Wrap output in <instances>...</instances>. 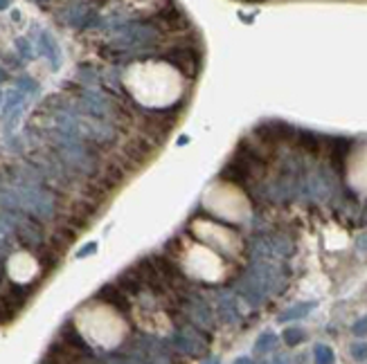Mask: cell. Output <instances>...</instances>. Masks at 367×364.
I'll use <instances>...</instances> for the list:
<instances>
[{
    "mask_svg": "<svg viewBox=\"0 0 367 364\" xmlns=\"http://www.w3.org/2000/svg\"><path fill=\"white\" fill-rule=\"evenodd\" d=\"M315 308L313 301H308V304H298L293 308H286L282 315H279V321H291V319H300V317H306L308 312Z\"/></svg>",
    "mask_w": 367,
    "mask_h": 364,
    "instance_id": "8fae6325",
    "label": "cell"
},
{
    "mask_svg": "<svg viewBox=\"0 0 367 364\" xmlns=\"http://www.w3.org/2000/svg\"><path fill=\"white\" fill-rule=\"evenodd\" d=\"M18 83H20V88H25V90H30V93H36V90H39L36 81H34V79H30V77H23Z\"/></svg>",
    "mask_w": 367,
    "mask_h": 364,
    "instance_id": "d6986e66",
    "label": "cell"
},
{
    "mask_svg": "<svg viewBox=\"0 0 367 364\" xmlns=\"http://www.w3.org/2000/svg\"><path fill=\"white\" fill-rule=\"evenodd\" d=\"M172 344L185 355H203L207 351V342L194 326H181V330L172 335Z\"/></svg>",
    "mask_w": 367,
    "mask_h": 364,
    "instance_id": "3957f363",
    "label": "cell"
},
{
    "mask_svg": "<svg viewBox=\"0 0 367 364\" xmlns=\"http://www.w3.org/2000/svg\"><path fill=\"white\" fill-rule=\"evenodd\" d=\"M352 358L358 360V362L367 360V344L365 342H356V344H352Z\"/></svg>",
    "mask_w": 367,
    "mask_h": 364,
    "instance_id": "9a60e30c",
    "label": "cell"
},
{
    "mask_svg": "<svg viewBox=\"0 0 367 364\" xmlns=\"http://www.w3.org/2000/svg\"><path fill=\"white\" fill-rule=\"evenodd\" d=\"M95 252H97V243H88L86 248L79 250L77 257H79V259H83V257H90V254H95Z\"/></svg>",
    "mask_w": 367,
    "mask_h": 364,
    "instance_id": "ffe728a7",
    "label": "cell"
},
{
    "mask_svg": "<svg viewBox=\"0 0 367 364\" xmlns=\"http://www.w3.org/2000/svg\"><path fill=\"white\" fill-rule=\"evenodd\" d=\"M0 99H2V93H0Z\"/></svg>",
    "mask_w": 367,
    "mask_h": 364,
    "instance_id": "484cf974",
    "label": "cell"
},
{
    "mask_svg": "<svg viewBox=\"0 0 367 364\" xmlns=\"http://www.w3.org/2000/svg\"><path fill=\"white\" fill-rule=\"evenodd\" d=\"M118 288H124V290H128V292H142L144 290V283H142V279H140V274L135 272V267H128L126 272H122L118 277Z\"/></svg>",
    "mask_w": 367,
    "mask_h": 364,
    "instance_id": "ba28073f",
    "label": "cell"
},
{
    "mask_svg": "<svg viewBox=\"0 0 367 364\" xmlns=\"http://www.w3.org/2000/svg\"><path fill=\"white\" fill-rule=\"evenodd\" d=\"M7 99H9V104H7V108H5V110L9 112L11 108L20 106V102H23V95H20V93H9V97H7Z\"/></svg>",
    "mask_w": 367,
    "mask_h": 364,
    "instance_id": "e0dca14e",
    "label": "cell"
},
{
    "mask_svg": "<svg viewBox=\"0 0 367 364\" xmlns=\"http://www.w3.org/2000/svg\"><path fill=\"white\" fill-rule=\"evenodd\" d=\"M9 7V2H0V9H7Z\"/></svg>",
    "mask_w": 367,
    "mask_h": 364,
    "instance_id": "cb8c5ba5",
    "label": "cell"
},
{
    "mask_svg": "<svg viewBox=\"0 0 367 364\" xmlns=\"http://www.w3.org/2000/svg\"><path fill=\"white\" fill-rule=\"evenodd\" d=\"M354 335H367V317H363V319H358L356 324H354Z\"/></svg>",
    "mask_w": 367,
    "mask_h": 364,
    "instance_id": "ac0fdd59",
    "label": "cell"
},
{
    "mask_svg": "<svg viewBox=\"0 0 367 364\" xmlns=\"http://www.w3.org/2000/svg\"><path fill=\"white\" fill-rule=\"evenodd\" d=\"M349 151H352V140H349V137H327L329 162H331L333 171H336L338 175H345Z\"/></svg>",
    "mask_w": 367,
    "mask_h": 364,
    "instance_id": "277c9868",
    "label": "cell"
},
{
    "mask_svg": "<svg viewBox=\"0 0 367 364\" xmlns=\"http://www.w3.org/2000/svg\"><path fill=\"white\" fill-rule=\"evenodd\" d=\"M315 353V364H333V351L327 344H318L313 349Z\"/></svg>",
    "mask_w": 367,
    "mask_h": 364,
    "instance_id": "7c38bea8",
    "label": "cell"
},
{
    "mask_svg": "<svg viewBox=\"0 0 367 364\" xmlns=\"http://www.w3.org/2000/svg\"><path fill=\"white\" fill-rule=\"evenodd\" d=\"M5 79H7V72H5V70H2V68H0V83L5 81Z\"/></svg>",
    "mask_w": 367,
    "mask_h": 364,
    "instance_id": "7402d4cb",
    "label": "cell"
},
{
    "mask_svg": "<svg viewBox=\"0 0 367 364\" xmlns=\"http://www.w3.org/2000/svg\"><path fill=\"white\" fill-rule=\"evenodd\" d=\"M298 144L302 146L306 153H311V156H320V151H322V146H327V140H324L322 135H318V133H311V131H298Z\"/></svg>",
    "mask_w": 367,
    "mask_h": 364,
    "instance_id": "52a82bcc",
    "label": "cell"
},
{
    "mask_svg": "<svg viewBox=\"0 0 367 364\" xmlns=\"http://www.w3.org/2000/svg\"><path fill=\"white\" fill-rule=\"evenodd\" d=\"M235 364H252V360H250V358H237Z\"/></svg>",
    "mask_w": 367,
    "mask_h": 364,
    "instance_id": "44dd1931",
    "label": "cell"
},
{
    "mask_svg": "<svg viewBox=\"0 0 367 364\" xmlns=\"http://www.w3.org/2000/svg\"><path fill=\"white\" fill-rule=\"evenodd\" d=\"M16 45H18V52L23 54L25 58L34 56V52H32V45H30V41H27V39H18V41H16Z\"/></svg>",
    "mask_w": 367,
    "mask_h": 364,
    "instance_id": "2e32d148",
    "label": "cell"
},
{
    "mask_svg": "<svg viewBox=\"0 0 367 364\" xmlns=\"http://www.w3.org/2000/svg\"><path fill=\"white\" fill-rule=\"evenodd\" d=\"M97 299L104 301V304H108V306H113L115 311L122 312V315H128V312H131V301L126 299V295H124V292L120 290L115 283L104 286L102 290L97 292Z\"/></svg>",
    "mask_w": 367,
    "mask_h": 364,
    "instance_id": "8992f818",
    "label": "cell"
},
{
    "mask_svg": "<svg viewBox=\"0 0 367 364\" xmlns=\"http://www.w3.org/2000/svg\"><path fill=\"white\" fill-rule=\"evenodd\" d=\"M203 364H219V360L212 358V360H207V362H203Z\"/></svg>",
    "mask_w": 367,
    "mask_h": 364,
    "instance_id": "603a6c76",
    "label": "cell"
},
{
    "mask_svg": "<svg viewBox=\"0 0 367 364\" xmlns=\"http://www.w3.org/2000/svg\"><path fill=\"white\" fill-rule=\"evenodd\" d=\"M14 225H16V236L23 243L25 248H39L43 245V229L36 223H32L30 218L25 216H14Z\"/></svg>",
    "mask_w": 367,
    "mask_h": 364,
    "instance_id": "5b68a950",
    "label": "cell"
},
{
    "mask_svg": "<svg viewBox=\"0 0 367 364\" xmlns=\"http://www.w3.org/2000/svg\"><path fill=\"white\" fill-rule=\"evenodd\" d=\"M221 178H223V180H230V182H235V185H241V187H245V185H248V180H250L248 175H245L237 164H232V162H228V164L223 166V171H221Z\"/></svg>",
    "mask_w": 367,
    "mask_h": 364,
    "instance_id": "30bf717a",
    "label": "cell"
},
{
    "mask_svg": "<svg viewBox=\"0 0 367 364\" xmlns=\"http://www.w3.org/2000/svg\"><path fill=\"white\" fill-rule=\"evenodd\" d=\"M41 52L45 54V56L52 61V68L57 70L59 68V48H57V43H54V39L48 34V32H41Z\"/></svg>",
    "mask_w": 367,
    "mask_h": 364,
    "instance_id": "9c48e42d",
    "label": "cell"
},
{
    "mask_svg": "<svg viewBox=\"0 0 367 364\" xmlns=\"http://www.w3.org/2000/svg\"><path fill=\"white\" fill-rule=\"evenodd\" d=\"M275 342H277V337H275L270 330H266V333H261L259 340H257L255 351H257V353H266V351H270L275 346Z\"/></svg>",
    "mask_w": 367,
    "mask_h": 364,
    "instance_id": "4fadbf2b",
    "label": "cell"
},
{
    "mask_svg": "<svg viewBox=\"0 0 367 364\" xmlns=\"http://www.w3.org/2000/svg\"><path fill=\"white\" fill-rule=\"evenodd\" d=\"M5 319V311H2V308H0V321Z\"/></svg>",
    "mask_w": 367,
    "mask_h": 364,
    "instance_id": "d4e9b609",
    "label": "cell"
},
{
    "mask_svg": "<svg viewBox=\"0 0 367 364\" xmlns=\"http://www.w3.org/2000/svg\"><path fill=\"white\" fill-rule=\"evenodd\" d=\"M304 340V330L302 328H286L284 330V342L289 346H298Z\"/></svg>",
    "mask_w": 367,
    "mask_h": 364,
    "instance_id": "5bb4252c",
    "label": "cell"
},
{
    "mask_svg": "<svg viewBox=\"0 0 367 364\" xmlns=\"http://www.w3.org/2000/svg\"><path fill=\"white\" fill-rule=\"evenodd\" d=\"M162 58H165L167 63L176 65L185 77H191V79L201 70V50L191 48V45H176V48L165 50Z\"/></svg>",
    "mask_w": 367,
    "mask_h": 364,
    "instance_id": "6da1fadb",
    "label": "cell"
},
{
    "mask_svg": "<svg viewBox=\"0 0 367 364\" xmlns=\"http://www.w3.org/2000/svg\"><path fill=\"white\" fill-rule=\"evenodd\" d=\"M149 20L156 25L160 34H162V32H174V34H178V32H185V29H189L187 14L178 5H167L165 9L156 11V16H153V18H149Z\"/></svg>",
    "mask_w": 367,
    "mask_h": 364,
    "instance_id": "7a4b0ae2",
    "label": "cell"
}]
</instances>
